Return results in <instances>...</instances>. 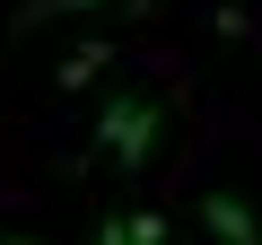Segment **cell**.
Listing matches in <instances>:
<instances>
[{
  "mask_svg": "<svg viewBox=\"0 0 262 245\" xmlns=\"http://www.w3.org/2000/svg\"><path fill=\"white\" fill-rule=\"evenodd\" d=\"M201 219H210V236H219V245H262V228H253V210H245L236 193H210V201H201Z\"/></svg>",
  "mask_w": 262,
  "mask_h": 245,
  "instance_id": "7a4b0ae2",
  "label": "cell"
},
{
  "mask_svg": "<svg viewBox=\"0 0 262 245\" xmlns=\"http://www.w3.org/2000/svg\"><path fill=\"white\" fill-rule=\"evenodd\" d=\"M70 9H105V0H35V9H27L18 27H44V18H70Z\"/></svg>",
  "mask_w": 262,
  "mask_h": 245,
  "instance_id": "5b68a950",
  "label": "cell"
},
{
  "mask_svg": "<svg viewBox=\"0 0 262 245\" xmlns=\"http://www.w3.org/2000/svg\"><path fill=\"white\" fill-rule=\"evenodd\" d=\"M105 62H114V44H70V53H61V70H53V79H61V88H88V79H96V70H105Z\"/></svg>",
  "mask_w": 262,
  "mask_h": 245,
  "instance_id": "277c9868",
  "label": "cell"
},
{
  "mask_svg": "<svg viewBox=\"0 0 262 245\" xmlns=\"http://www.w3.org/2000/svg\"><path fill=\"white\" fill-rule=\"evenodd\" d=\"M96 149H105L114 167H140V158L158 149V105H149V96H114V105L96 114Z\"/></svg>",
  "mask_w": 262,
  "mask_h": 245,
  "instance_id": "6da1fadb",
  "label": "cell"
},
{
  "mask_svg": "<svg viewBox=\"0 0 262 245\" xmlns=\"http://www.w3.org/2000/svg\"><path fill=\"white\" fill-rule=\"evenodd\" d=\"M0 245H44V236H0Z\"/></svg>",
  "mask_w": 262,
  "mask_h": 245,
  "instance_id": "8992f818",
  "label": "cell"
},
{
  "mask_svg": "<svg viewBox=\"0 0 262 245\" xmlns=\"http://www.w3.org/2000/svg\"><path fill=\"white\" fill-rule=\"evenodd\" d=\"M96 245H166V219L158 210H131V219H105Z\"/></svg>",
  "mask_w": 262,
  "mask_h": 245,
  "instance_id": "3957f363",
  "label": "cell"
}]
</instances>
